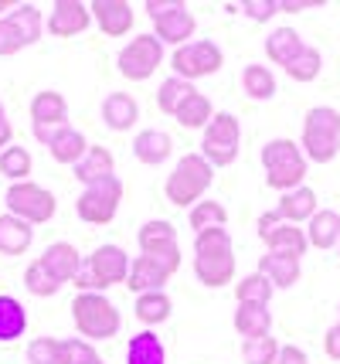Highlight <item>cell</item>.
I'll use <instances>...</instances> for the list:
<instances>
[{
  "label": "cell",
  "mask_w": 340,
  "mask_h": 364,
  "mask_svg": "<svg viewBox=\"0 0 340 364\" xmlns=\"http://www.w3.org/2000/svg\"><path fill=\"white\" fill-rule=\"evenodd\" d=\"M194 276L208 289L235 283V245L228 228H208L194 235Z\"/></svg>",
  "instance_id": "obj_1"
},
{
  "label": "cell",
  "mask_w": 340,
  "mask_h": 364,
  "mask_svg": "<svg viewBox=\"0 0 340 364\" xmlns=\"http://www.w3.org/2000/svg\"><path fill=\"white\" fill-rule=\"evenodd\" d=\"M211 181H214V167L201 154H184L174 164V171L167 174L163 184V198L174 208H194L197 201H204Z\"/></svg>",
  "instance_id": "obj_2"
},
{
  "label": "cell",
  "mask_w": 340,
  "mask_h": 364,
  "mask_svg": "<svg viewBox=\"0 0 340 364\" xmlns=\"http://www.w3.org/2000/svg\"><path fill=\"white\" fill-rule=\"evenodd\" d=\"M130 255L123 245H99L96 252L82 262L79 276L72 283L79 286L82 293H106L113 286L130 279Z\"/></svg>",
  "instance_id": "obj_3"
},
{
  "label": "cell",
  "mask_w": 340,
  "mask_h": 364,
  "mask_svg": "<svg viewBox=\"0 0 340 364\" xmlns=\"http://www.w3.org/2000/svg\"><path fill=\"white\" fill-rule=\"evenodd\" d=\"M262 167H265V184L273 191H296L303 188V177H307V157L300 150V143L286 140V136H275L262 146Z\"/></svg>",
  "instance_id": "obj_4"
},
{
  "label": "cell",
  "mask_w": 340,
  "mask_h": 364,
  "mask_svg": "<svg viewBox=\"0 0 340 364\" xmlns=\"http://www.w3.org/2000/svg\"><path fill=\"white\" fill-rule=\"evenodd\" d=\"M72 320H75V331L82 333V341H109L119 333L123 327V317L116 310V303L102 293H79L72 300Z\"/></svg>",
  "instance_id": "obj_5"
},
{
  "label": "cell",
  "mask_w": 340,
  "mask_h": 364,
  "mask_svg": "<svg viewBox=\"0 0 340 364\" xmlns=\"http://www.w3.org/2000/svg\"><path fill=\"white\" fill-rule=\"evenodd\" d=\"M300 150L313 164H330L340 154V112L334 106H313L307 112Z\"/></svg>",
  "instance_id": "obj_6"
},
{
  "label": "cell",
  "mask_w": 340,
  "mask_h": 364,
  "mask_svg": "<svg viewBox=\"0 0 340 364\" xmlns=\"http://www.w3.org/2000/svg\"><path fill=\"white\" fill-rule=\"evenodd\" d=\"M238 150H242V123L231 112H214V119L204 127L201 136V157L211 167H228L235 164Z\"/></svg>",
  "instance_id": "obj_7"
},
{
  "label": "cell",
  "mask_w": 340,
  "mask_h": 364,
  "mask_svg": "<svg viewBox=\"0 0 340 364\" xmlns=\"http://www.w3.org/2000/svg\"><path fill=\"white\" fill-rule=\"evenodd\" d=\"M4 205H7V215H14L21 222L34 225H45L55 218V211H58V201H55V194L48 188H41V184H34V181H21V184H11L7 194H4Z\"/></svg>",
  "instance_id": "obj_8"
},
{
  "label": "cell",
  "mask_w": 340,
  "mask_h": 364,
  "mask_svg": "<svg viewBox=\"0 0 340 364\" xmlns=\"http://www.w3.org/2000/svg\"><path fill=\"white\" fill-rule=\"evenodd\" d=\"M123 181L119 177H106L99 184H89V188L79 194L75 201V215H79L85 225H109L119 215V201H123Z\"/></svg>",
  "instance_id": "obj_9"
},
{
  "label": "cell",
  "mask_w": 340,
  "mask_h": 364,
  "mask_svg": "<svg viewBox=\"0 0 340 364\" xmlns=\"http://www.w3.org/2000/svg\"><path fill=\"white\" fill-rule=\"evenodd\" d=\"M116 65H119V75L130 82L153 79V72L163 65V45L157 41V34H136L130 38V45L119 48Z\"/></svg>",
  "instance_id": "obj_10"
},
{
  "label": "cell",
  "mask_w": 340,
  "mask_h": 364,
  "mask_svg": "<svg viewBox=\"0 0 340 364\" xmlns=\"http://www.w3.org/2000/svg\"><path fill=\"white\" fill-rule=\"evenodd\" d=\"M221 65H225V51L214 45V41H191V45H184V48H174V55H170L174 75L191 82V85L197 79H208L214 72H221Z\"/></svg>",
  "instance_id": "obj_11"
},
{
  "label": "cell",
  "mask_w": 340,
  "mask_h": 364,
  "mask_svg": "<svg viewBox=\"0 0 340 364\" xmlns=\"http://www.w3.org/2000/svg\"><path fill=\"white\" fill-rule=\"evenodd\" d=\"M140 252L150 255V259H163V262H174L180 266V245H177V228L163 218H153L140 228Z\"/></svg>",
  "instance_id": "obj_12"
},
{
  "label": "cell",
  "mask_w": 340,
  "mask_h": 364,
  "mask_svg": "<svg viewBox=\"0 0 340 364\" xmlns=\"http://www.w3.org/2000/svg\"><path fill=\"white\" fill-rule=\"evenodd\" d=\"M180 266H174V262L150 259V255H136L133 266H130V279H126V286H130L136 296H140V293H160L163 286L174 279V272Z\"/></svg>",
  "instance_id": "obj_13"
},
{
  "label": "cell",
  "mask_w": 340,
  "mask_h": 364,
  "mask_svg": "<svg viewBox=\"0 0 340 364\" xmlns=\"http://www.w3.org/2000/svg\"><path fill=\"white\" fill-rule=\"evenodd\" d=\"M92 24V11L82 0H58L48 11V34L51 38H75L85 34Z\"/></svg>",
  "instance_id": "obj_14"
},
{
  "label": "cell",
  "mask_w": 340,
  "mask_h": 364,
  "mask_svg": "<svg viewBox=\"0 0 340 364\" xmlns=\"http://www.w3.org/2000/svg\"><path fill=\"white\" fill-rule=\"evenodd\" d=\"M89 11H92V21L99 24V31L109 34V38L130 34L133 21H136V14H133V7L126 0H92Z\"/></svg>",
  "instance_id": "obj_15"
},
{
  "label": "cell",
  "mask_w": 340,
  "mask_h": 364,
  "mask_svg": "<svg viewBox=\"0 0 340 364\" xmlns=\"http://www.w3.org/2000/svg\"><path fill=\"white\" fill-rule=\"evenodd\" d=\"M38 262H41V266H45V269H48L62 286L72 283L82 269V255L72 242H51L48 249L38 255Z\"/></svg>",
  "instance_id": "obj_16"
},
{
  "label": "cell",
  "mask_w": 340,
  "mask_h": 364,
  "mask_svg": "<svg viewBox=\"0 0 340 364\" xmlns=\"http://www.w3.org/2000/svg\"><path fill=\"white\" fill-rule=\"evenodd\" d=\"M153 28H157V41H160V45L184 48V45H191V38H194V31H197V21H194V14L187 11V4H184L177 11H170L167 17H157Z\"/></svg>",
  "instance_id": "obj_17"
},
{
  "label": "cell",
  "mask_w": 340,
  "mask_h": 364,
  "mask_svg": "<svg viewBox=\"0 0 340 364\" xmlns=\"http://www.w3.org/2000/svg\"><path fill=\"white\" fill-rule=\"evenodd\" d=\"M174 154V140H170V133H163V129H140L136 136H133V157L146 164V167H160L167 164Z\"/></svg>",
  "instance_id": "obj_18"
},
{
  "label": "cell",
  "mask_w": 340,
  "mask_h": 364,
  "mask_svg": "<svg viewBox=\"0 0 340 364\" xmlns=\"http://www.w3.org/2000/svg\"><path fill=\"white\" fill-rule=\"evenodd\" d=\"M140 119V106L130 92H109L102 99V123L113 129V133H126L136 127Z\"/></svg>",
  "instance_id": "obj_19"
},
{
  "label": "cell",
  "mask_w": 340,
  "mask_h": 364,
  "mask_svg": "<svg viewBox=\"0 0 340 364\" xmlns=\"http://www.w3.org/2000/svg\"><path fill=\"white\" fill-rule=\"evenodd\" d=\"M317 211H320V208H317V191L307 188V184L296 191H286V194L279 198V205H275V215L286 225H303V222H309Z\"/></svg>",
  "instance_id": "obj_20"
},
{
  "label": "cell",
  "mask_w": 340,
  "mask_h": 364,
  "mask_svg": "<svg viewBox=\"0 0 340 364\" xmlns=\"http://www.w3.org/2000/svg\"><path fill=\"white\" fill-rule=\"evenodd\" d=\"M31 119L34 127H65L68 123V102L62 92L45 89L31 99Z\"/></svg>",
  "instance_id": "obj_21"
},
{
  "label": "cell",
  "mask_w": 340,
  "mask_h": 364,
  "mask_svg": "<svg viewBox=\"0 0 340 364\" xmlns=\"http://www.w3.org/2000/svg\"><path fill=\"white\" fill-rule=\"evenodd\" d=\"M75 177H79L85 188H89V184H99V181H106V177H116L113 150H106V146H89V154L75 164Z\"/></svg>",
  "instance_id": "obj_22"
},
{
  "label": "cell",
  "mask_w": 340,
  "mask_h": 364,
  "mask_svg": "<svg viewBox=\"0 0 340 364\" xmlns=\"http://www.w3.org/2000/svg\"><path fill=\"white\" fill-rule=\"evenodd\" d=\"M265 242V249L275 255H292V259H303L309 249L307 242V228H300V225H279V228H273L269 235L262 238Z\"/></svg>",
  "instance_id": "obj_23"
},
{
  "label": "cell",
  "mask_w": 340,
  "mask_h": 364,
  "mask_svg": "<svg viewBox=\"0 0 340 364\" xmlns=\"http://www.w3.org/2000/svg\"><path fill=\"white\" fill-rule=\"evenodd\" d=\"M34 242V228L14 215H0V255H24Z\"/></svg>",
  "instance_id": "obj_24"
},
{
  "label": "cell",
  "mask_w": 340,
  "mask_h": 364,
  "mask_svg": "<svg viewBox=\"0 0 340 364\" xmlns=\"http://www.w3.org/2000/svg\"><path fill=\"white\" fill-rule=\"evenodd\" d=\"M259 272L275 286V289H290V286L300 283V259H292V255L265 252L259 259Z\"/></svg>",
  "instance_id": "obj_25"
},
{
  "label": "cell",
  "mask_w": 340,
  "mask_h": 364,
  "mask_svg": "<svg viewBox=\"0 0 340 364\" xmlns=\"http://www.w3.org/2000/svg\"><path fill=\"white\" fill-rule=\"evenodd\" d=\"M24 331H28L24 303L11 293H0V344H11L17 337H24Z\"/></svg>",
  "instance_id": "obj_26"
},
{
  "label": "cell",
  "mask_w": 340,
  "mask_h": 364,
  "mask_svg": "<svg viewBox=\"0 0 340 364\" xmlns=\"http://www.w3.org/2000/svg\"><path fill=\"white\" fill-rule=\"evenodd\" d=\"M89 146L92 143L85 140V133H79L75 127H65L62 133H58V140L48 146V154L55 164H65V167H75L85 154H89Z\"/></svg>",
  "instance_id": "obj_27"
},
{
  "label": "cell",
  "mask_w": 340,
  "mask_h": 364,
  "mask_svg": "<svg viewBox=\"0 0 340 364\" xmlns=\"http://www.w3.org/2000/svg\"><path fill=\"white\" fill-rule=\"evenodd\" d=\"M307 242L313 249H334L340 245V215L337 211H317L307 222Z\"/></svg>",
  "instance_id": "obj_28"
},
{
  "label": "cell",
  "mask_w": 340,
  "mask_h": 364,
  "mask_svg": "<svg viewBox=\"0 0 340 364\" xmlns=\"http://www.w3.org/2000/svg\"><path fill=\"white\" fill-rule=\"evenodd\" d=\"M235 331L242 333L245 341H252V337H269V331H273V314H269V306L238 303V310H235Z\"/></svg>",
  "instance_id": "obj_29"
},
{
  "label": "cell",
  "mask_w": 340,
  "mask_h": 364,
  "mask_svg": "<svg viewBox=\"0 0 340 364\" xmlns=\"http://www.w3.org/2000/svg\"><path fill=\"white\" fill-rule=\"evenodd\" d=\"M133 314H136V320L146 323V327H160V323H167L170 314H174V300H170L163 289L160 293H140Z\"/></svg>",
  "instance_id": "obj_30"
},
{
  "label": "cell",
  "mask_w": 340,
  "mask_h": 364,
  "mask_svg": "<svg viewBox=\"0 0 340 364\" xmlns=\"http://www.w3.org/2000/svg\"><path fill=\"white\" fill-rule=\"evenodd\" d=\"M126 364H167L163 341L153 331L133 333V337H130V348H126Z\"/></svg>",
  "instance_id": "obj_31"
},
{
  "label": "cell",
  "mask_w": 340,
  "mask_h": 364,
  "mask_svg": "<svg viewBox=\"0 0 340 364\" xmlns=\"http://www.w3.org/2000/svg\"><path fill=\"white\" fill-rule=\"evenodd\" d=\"M303 48H307L303 45V38L292 31V28H275V31L265 38V55H269V62L283 65V68H286Z\"/></svg>",
  "instance_id": "obj_32"
},
{
  "label": "cell",
  "mask_w": 340,
  "mask_h": 364,
  "mask_svg": "<svg viewBox=\"0 0 340 364\" xmlns=\"http://www.w3.org/2000/svg\"><path fill=\"white\" fill-rule=\"evenodd\" d=\"M174 119H177L184 129H204L214 119V106H211V99L204 92H191L184 102H180V109L174 112Z\"/></svg>",
  "instance_id": "obj_33"
},
{
  "label": "cell",
  "mask_w": 340,
  "mask_h": 364,
  "mask_svg": "<svg viewBox=\"0 0 340 364\" xmlns=\"http://www.w3.org/2000/svg\"><path fill=\"white\" fill-rule=\"evenodd\" d=\"M275 286L262 276L259 269L248 272V276H242L238 283H235V300L238 303H252V306H269V300H273Z\"/></svg>",
  "instance_id": "obj_34"
},
{
  "label": "cell",
  "mask_w": 340,
  "mask_h": 364,
  "mask_svg": "<svg viewBox=\"0 0 340 364\" xmlns=\"http://www.w3.org/2000/svg\"><path fill=\"white\" fill-rule=\"evenodd\" d=\"M11 21H14L17 34H21V41L24 48H31L41 41V31H45V17L41 11L34 7V4H17L14 11H11Z\"/></svg>",
  "instance_id": "obj_35"
},
{
  "label": "cell",
  "mask_w": 340,
  "mask_h": 364,
  "mask_svg": "<svg viewBox=\"0 0 340 364\" xmlns=\"http://www.w3.org/2000/svg\"><path fill=\"white\" fill-rule=\"evenodd\" d=\"M31 167H34V160H31V150L28 146H7L4 154H0V174L7 177L11 184H21V181H28L31 177Z\"/></svg>",
  "instance_id": "obj_36"
},
{
  "label": "cell",
  "mask_w": 340,
  "mask_h": 364,
  "mask_svg": "<svg viewBox=\"0 0 340 364\" xmlns=\"http://www.w3.org/2000/svg\"><path fill=\"white\" fill-rule=\"evenodd\" d=\"M242 89H245V95H248V99L265 102V99H273V95H275V75L265 68V65H245Z\"/></svg>",
  "instance_id": "obj_37"
},
{
  "label": "cell",
  "mask_w": 340,
  "mask_h": 364,
  "mask_svg": "<svg viewBox=\"0 0 340 364\" xmlns=\"http://www.w3.org/2000/svg\"><path fill=\"white\" fill-rule=\"evenodd\" d=\"M187 225L194 228V235L208 232V228H225L228 225V211L221 201H197L187 215Z\"/></svg>",
  "instance_id": "obj_38"
},
{
  "label": "cell",
  "mask_w": 340,
  "mask_h": 364,
  "mask_svg": "<svg viewBox=\"0 0 340 364\" xmlns=\"http://www.w3.org/2000/svg\"><path fill=\"white\" fill-rule=\"evenodd\" d=\"M191 92H194V85H191V82L170 75V79H163L160 89H157V109L167 112V116H174V112L180 109V102H184Z\"/></svg>",
  "instance_id": "obj_39"
},
{
  "label": "cell",
  "mask_w": 340,
  "mask_h": 364,
  "mask_svg": "<svg viewBox=\"0 0 340 364\" xmlns=\"http://www.w3.org/2000/svg\"><path fill=\"white\" fill-rule=\"evenodd\" d=\"M320 68H324V55H320L317 48L307 45L290 65H286V75H290L292 82H303V85H307V82H313L320 75Z\"/></svg>",
  "instance_id": "obj_40"
},
{
  "label": "cell",
  "mask_w": 340,
  "mask_h": 364,
  "mask_svg": "<svg viewBox=\"0 0 340 364\" xmlns=\"http://www.w3.org/2000/svg\"><path fill=\"white\" fill-rule=\"evenodd\" d=\"M24 289H28L31 296H55V293L62 289V283H58V279H55V276H51L38 259H34L31 266L24 269Z\"/></svg>",
  "instance_id": "obj_41"
},
{
  "label": "cell",
  "mask_w": 340,
  "mask_h": 364,
  "mask_svg": "<svg viewBox=\"0 0 340 364\" xmlns=\"http://www.w3.org/2000/svg\"><path fill=\"white\" fill-rule=\"evenodd\" d=\"M279 341L275 337H252L242 344V361L245 364H275L279 358Z\"/></svg>",
  "instance_id": "obj_42"
},
{
  "label": "cell",
  "mask_w": 340,
  "mask_h": 364,
  "mask_svg": "<svg viewBox=\"0 0 340 364\" xmlns=\"http://www.w3.org/2000/svg\"><path fill=\"white\" fill-rule=\"evenodd\" d=\"M28 364H62V341L58 337H34L28 344Z\"/></svg>",
  "instance_id": "obj_43"
},
{
  "label": "cell",
  "mask_w": 340,
  "mask_h": 364,
  "mask_svg": "<svg viewBox=\"0 0 340 364\" xmlns=\"http://www.w3.org/2000/svg\"><path fill=\"white\" fill-rule=\"evenodd\" d=\"M96 358H99V350L89 341H82V337L62 341V364H89V361H96Z\"/></svg>",
  "instance_id": "obj_44"
},
{
  "label": "cell",
  "mask_w": 340,
  "mask_h": 364,
  "mask_svg": "<svg viewBox=\"0 0 340 364\" xmlns=\"http://www.w3.org/2000/svg\"><path fill=\"white\" fill-rule=\"evenodd\" d=\"M238 11H242L248 21L265 24V21H273V17L279 14V0H242V4H238Z\"/></svg>",
  "instance_id": "obj_45"
},
{
  "label": "cell",
  "mask_w": 340,
  "mask_h": 364,
  "mask_svg": "<svg viewBox=\"0 0 340 364\" xmlns=\"http://www.w3.org/2000/svg\"><path fill=\"white\" fill-rule=\"evenodd\" d=\"M24 48V41H21V34H17L14 21H11V14L0 17V58H7V55H17Z\"/></svg>",
  "instance_id": "obj_46"
},
{
  "label": "cell",
  "mask_w": 340,
  "mask_h": 364,
  "mask_svg": "<svg viewBox=\"0 0 340 364\" xmlns=\"http://www.w3.org/2000/svg\"><path fill=\"white\" fill-rule=\"evenodd\" d=\"M177 7H184V0H146V4H143V11L150 14V21L167 17L170 11H177Z\"/></svg>",
  "instance_id": "obj_47"
},
{
  "label": "cell",
  "mask_w": 340,
  "mask_h": 364,
  "mask_svg": "<svg viewBox=\"0 0 340 364\" xmlns=\"http://www.w3.org/2000/svg\"><path fill=\"white\" fill-rule=\"evenodd\" d=\"M275 364H309V358H307V350L303 348H296V344H283Z\"/></svg>",
  "instance_id": "obj_48"
},
{
  "label": "cell",
  "mask_w": 340,
  "mask_h": 364,
  "mask_svg": "<svg viewBox=\"0 0 340 364\" xmlns=\"http://www.w3.org/2000/svg\"><path fill=\"white\" fill-rule=\"evenodd\" d=\"M324 350H327V358L340 361V323H334V327L327 331V337H324Z\"/></svg>",
  "instance_id": "obj_49"
},
{
  "label": "cell",
  "mask_w": 340,
  "mask_h": 364,
  "mask_svg": "<svg viewBox=\"0 0 340 364\" xmlns=\"http://www.w3.org/2000/svg\"><path fill=\"white\" fill-rule=\"evenodd\" d=\"M14 143V127H11V119H7V109H4V102H0V154L7 150Z\"/></svg>",
  "instance_id": "obj_50"
},
{
  "label": "cell",
  "mask_w": 340,
  "mask_h": 364,
  "mask_svg": "<svg viewBox=\"0 0 340 364\" xmlns=\"http://www.w3.org/2000/svg\"><path fill=\"white\" fill-rule=\"evenodd\" d=\"M65 127H68V123H65ZM65 127H34V140L41 143V146H51V143L58 140V133H62Z\"/></svg>",
  "instance_id": "obj_51"
},
{
  "label": "cell",
  "mask_w": 340,
  "mask_h": 364,
  "mask_svg": "<svg viewBox=\"0 0 340 364\" xmlns=\"http://www.w3.org/2000/svg\"><path fill=\"white\" fill-rule=\"evenodd\" d=\"M309 7H320V0H279V11H290V14H300Z\"/></svg>",
  "instance_id": "obj_52"
},
{
  "label": "cell",
  "mask_w": 340,
  "mask_h": 364,
  "mask_svg": "<svg viewBox=\"0 0 340 364\" xmlns=\"http://www.w3.org/2000/svg\"><path fill=\"white\" fill-rule=\"evenodd\" d=\"M279 225H283V218H279L275 211H265V215L259 218V238H265L273 228H279Z\"/></svg>",
  "instance_id": "obj_53"
},
{
  "label": "cell",
  "mask_w": 340,
  "mask_h": 364,
  "mask_svg": "<svg viewBox=\"0 0 340 364\" xmlns=\"http://www.w3.org/2000/svg\"><path fill=\"white\" fill-rule=\"evenodd\" d=\"M17 4H11V0H0V17H7V11H14Z\"/></svg>",
  "instance_id": "obj_54"
},
{
  "label": "cell",
  "mask_w": 340,
  "mask_h": 364,
  "mask_svg": "<svg viewBox=\"0 0 340 364\" xmlns=\"http://www.w3.org/2000/svg\"><path fill=\"white\" fill-rule=\"evenodd\" d=\"M89 364H106V361H102V358H96V361H89Z\"/></svg>",
  "instance_id": "obj_55"
},
{
  "label": "cell",
  "mask_w": 340,
  "mask_h": 364,
  "mask_svg": "<svg viewBox=\"0 0 340 364\" xmlns=\"http://www.w3.org/2000/svg\"><path fill=\"white\" fill-rule=\"evenodd\" d=\"M337 249H340V245H337Z\"/></svg>",
  "instance_id": "obj_56"
},
{
  "label": "cell",
  "mask_w": 340,
  "mask_h": 364,
  "mask_svg": "<svg viewBox=\"0 0 340 364\" xmlns=\"http://www.w3.org/2000/svg\"><path fill=\"white\" fill-rule=\"evenodd\" d=\"M337 310H340V306H337Z\"/></svg>",
  "instance_id": "obj_57"
}]
</instances>
